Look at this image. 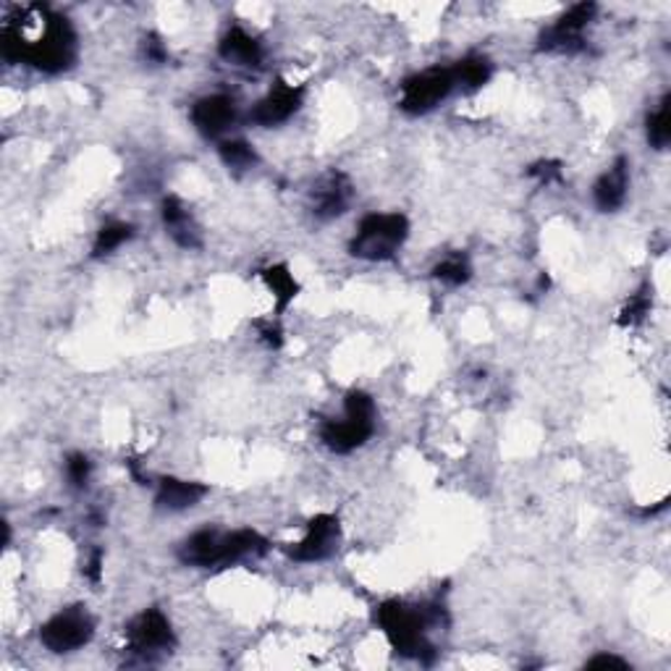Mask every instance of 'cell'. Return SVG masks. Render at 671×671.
<instances>
[{
    "label": "cell",
    "instance_id": "obj_1",
    "mask_svg": "<svg viewBox=\"0 0 671 671\" xmlns=\"http://www.w3.org/2000/svg\"><path fill=\"white\" fill-rule=\"evenodd\" d=\"M0 53L9 63H27L42 74H63L76 63L80 42L66 16L45 5H27L14 19H5Z\"/></svg>",
    "mask_w": 671,
    "mask_h": 671
},
{
    "label": "cell",
    "instance_id": "obj_2",
    "mask_svg": "<svg viewBox=\"0 0 671 671\" xmlns=\"http://www.w3.org/2000/svg\"><path fill=\"white\" fill-rule=\"evenodd\" d=\"M376 622L383 630L386 640L402 658L430 663L436 658V648L430 643V630L443 622V609L436 603L415 606L391 598L376 609Z\"/></svg>",
    "mask_w": 671,
    "mask_h": 671
},
{
    "label": "cell",
    "instance_id": "obj_3",
    "mask_svg": "<svg viewBox=\"0 0 671 671\" xmlns=\"http://www.w3.org/2000/svg\"><path fill=\"white\" fill-rule=\"evenodd\" d=\"M376 402L370 393L354 389L344 399V417L326 419L320 425V441L322 447L333 454H352V451L363 449L376 434Z\"/></svg>",
    "mask_w": 671,
    "mask_h": 671
},
{
    "label": "cell",
    "instance_id": "obj_4",
    "mask_svg": "<svg viewBox=\"0 0 671 671\" xmlns=\"http://www.w3.org/2000/svg\"><path fill=\"white\" fill-rule=\"evenodd\" d=\"M410 239V221L402 212H370L357 225L350 255L365 263H389Z\"/></svg>",
    "mask_w": 671,
    "mask_h": 671
},
{
    "label": "cell",
    "instance_id": "obj_5",
    "mask_svg": "<svg viewBox=\"0 0 671 671\" xmlns=\"http://www.w3.org/2000/svg\"><path fill=\"white\" fill-rule=\"evenodd\" d=\"M95 637V617L89 614L87 606L74 603L66 609L56 611L53 617L40 627V643L50 654H74Z\"/></svg>",
    "mask_w": 671,
    "mask_h": 671
},
{
    "label": "cell",
    "instance_id": "obj_6",
    "mask_svg": "<svg viewBox=\"0 0 671 671\" xmlns=\"http://www.w3.org/2000/svg\"><path fill=\"white\" fill-rule=\"evenodd\" d=\"M454 89L456 82L454 74H451V66H434L417 71V74L406 76L402 82L399 108H402L406 115H425L436 111Z\"/></svg>",
    "mask_w": 671,
    "mask_h": 671
},
{
    "label": "cell",
    "instance_id": "obj_7",
    "mask_svg": "<svg viewBox=\"0 0 671 671\" xmlns=\"http://www.w3.org/2000/svg\"><path fill=\"white\" fill-rule=\"evenodd\" d=\"M598 14L596 3H577L566 9L551 27H546L538 37V48L544 53L574 56L585 50V29Z\"/></svg>",
    "mask_w": 671,
    "mask_h": 671
},
{
    "label": "cell",
    "instance_id": "obj_8",
    "mask_svg": "<svg viewBox=\"0 0 671 671\" xmlns=\"http://www.w3.org/2000/svg\"><path fill=\"white\" fill-rule=\"evenodd\" d=\"M126 643L129 650L142 658L171 654V648L176 645V632L163 611L145 609L126 624Z\"/></svg>",
    "mask_w": 671,
    "mask_h": 671
},
{
    "label": "cell",
    "instance_id": "obj_9",
    "mask_svg": "<svg viewBox=\"0 0 671 671\" xmlns=\"http://www.w3.org/2000/svg\"><path fill=\"white\" fill-rule=\"evenodd\" d=\"M341 540V522L335 514H315L307 522V530L302 535L300 544L286 548L289 559L296 564H315V561H326L333 557Z\"/></svg>",
    "mask_w": 671,
    "mask_h": 671
},
{
    "label": "cell",
    "instance_id": "obj_10",
    "mask_svg": "<svg viewBox=\"0 0 671 671\" xmlns=\"http://www.w3.org/2000/svg\"><path fill=\"white\" fill-rule=\"evenodd\" d=\"M192 124L203 137L218 139L236 124L239 106L229 93H212L192 106Z\"/></svg>",
    "mask_w": 671,
    "mask_h": 671
},
{
    "label": "cell",
    "instance_id": "obj_11",
    "mask_svg": "<svg viewBox=\"0 0 671 671\" xmlns=\"http://www.w3.org/2000/svg\"><path fill=\"white\" fill-rule=\"evenodd\" d=\"M302 100H305V89L289 82H276V87H270L266 98L257 100V106L252 108L249 119L263 129L281 126L300 111Z\"/></svg>",
    "mask_w": 671,
    "mask_h": 671
},
{
    "label": "cell",
    "instance_id": "obj_12",
    "mask_svg": "<svg viewBox=\"0 0 671 671\" xmlns=\"http://www.w3.org/2000/svg\"><path fill=\"white\" fill-rule=\"evenodd\" d=\"M352 195L354 190L346 173L331 171L309 192V208H313V216L318 221H333V218L344 216L346 208H350Z\"/></svg>",
    "mask_w": 671,
    "mask_h": 671
},
{
    "label": "cell",
    "instance_id": "obj_13",
    "mask_svg": "<svg viewBox=\"0 0 671 671\" xmlns=\"http://www.w3.org/2000/svg\"><path fill=\"white\" fill-rule=\"evenodd\" d=\"M160 218H163L166 234L173 239L182 249H199L203 247V231L192 216V210L176 195H168L160 203Z\"/></svg>",
    "mask_w": 671,
    "mask_h": 671
},
{
    "label": "cell",
    "instance_id": "obj_14",
    "mask_svg": "<svg viewBox=\"0 0 671 671\" xmlns=\"http://www.w3.org/2000/svg\"><path fill=\"white\" fill-rule=\"evenodd\" d=\"M630 195V160L617 158L593 184V203L601 212H617Z\"/></svg>",
    "mask_w": 671,
    "mask_h": 671
},
{
    "label": "cell",
    "instance_id": "obj_15",
    "mask_svg": "<svg viewBox=\"0 0 671 671\" xmlns=\"http://www.w3.org/2000/svg\"><path fill=\"white\" fill-rule=\"evenodd\" d=\"M221 544L223 530L203 527L179 546V561L186 566H195V570H218L221 566Z\"/></svg>",
    "mask_w": 671,
    "mask_h": 671
},
{
    "label": "cell",
    "instance_id": "obj_16",
    "mask_svg": "<svg viewBox=\"0 0 671 671\" xmlns=\"http://www.w3.org/2000/svg\"><path fill=\"white\" fill-rule=\"evenodd\" d=\"M218 56L236 69H260L263 61H266L263 42L242 27H231L225 32L221 42H218Z\"/></svg>",
    "mask_w": 671,
    "mask_h": 671
},
{
    "label": "cell",
    "instance_id": "obj_17",
    "mask_svg": "<svg viewBox=\"0 0 671 671\" xmlns=\"http://www.w3.org/2000/svg\"><path fill=\"white\" fill-rule=\"evenodd\" d=\"M208 486L197 480H184V477H160L158 490H155V507L160 512H186L197 507L208 496Z\"/></svg>",
    "mask_w": 671,
    "mask_h": 671
},
{
    "label": "cell",
    "instance_id": "obj_18",
    "mask_svg": "<svg viewBox=\"0 0 671 671\" xmlns=\"http://www.w3.org/2000/svg\"><path fill=\"white\" fill-rule=\"evenodd\" d=\"M270 551L268 538L263 533L252 530V527H242V530H223L221 544V566L242 564V561L260 559Z\"/></svg>",
    "mask_w": 671,
    "mask_h": 671
},
{
    "label": "cell",
    "instance_id": "obj_19",
    "mask_svg": "<svg viewBox=\"0 0 671 671\" xmlns=\"http://www.w3.org/2000/svg\"><path fill=\"white\" fill-rule=\"evenodd\" d=\"M260 279L268 286V292L273 294L276 309L283 313L292 302L300 296V281L294 279L292 268L283 266V263H276V266H268L260 270Z\"/></svg>",
    "mask_w": 671,
    "mask_h": 671
},
{
    "label": "cell",
    "instance_id": "obj_20",
    "mask_svg": "<svg viewBox=\"0 0 671 671\" xmlns=\"http://www.w3.org/2000/svg\"><path fill=\"white\" fill-rule=\"evenodd\" d=\"M451 74H454L456 87L462 89H480L486 87L490 82V76H493V63H490V58L473 53V56H464L460 61L451 66Z\"/></svg>",
    "mask_w": 671,
    "mask_h": 671
},
{
    "label": "cell",
    "instance_id": "obj_21",
    "mask_svg": "<svg viewBox=\"0 0 671 671\" xmlns=\"http://www.w3.org/2000/svg\"><path fill=\"white\" fill-rule=\"evenodd\" d=\"M645 139L654 150H667L671 142V95L667 93L661 102L656 106V111L648 113L645 119Z\"/></svg>",
    "mask_w": 671,
    "mask_h": 671
},
{
    "label": "cell",
    "instance_id": "obj_22",
    "mask_svg": "<svg viewBox=\"0 0 671 671\" xmlns=\"http://www.w3.org/2000/svg\"><path fill=\"white\" fill-rule=\"evenodd\" d=\"M134 236V225L124 223V221H111L106 223L102 229L95 234L93 242V257L95 260H102V257L113 255L115 249L124 247L129 239Z\"/></svg>",
    "mask_w": 671,
    "mask_h": 671
},
{
    "label": "cell",
    "instance_id": "obj_23",
    "mask_svg": "<svg viewBox=\"0 0 671 671\" xmlns=\"http://www.w3.org/2000/svg\"><path fill=\"white\" fill-rule=\"evenodd\" d=\"M430 276H434L436 281L447 283V286H464V283H469V279H473V266H469L467 255L451 252L441 263H436Z\"/></svg>",
    "mask_w": 671,
    "mask_h": 671
},
{
    "label": "cell",
    "instance_id": "obj_24",
    "mask_svg": "<svg viewBox=\"0 0 671 671\" xmlns=\"http://www.w3.org/2000/svg\"><path fill=\"white\" fill-rule=\"evenodd\" d=\"M218 155H221L223 166L229 168V171H252V168L257 166V150L249 145L247 139H223L221 145H218Z\"/></svg>",
    "mask_w": 671,
    "mask_h": 671
},
{
    "label": "cell",
    "instance_id": "obj_25",
    "mask_svg": "<svg viewBox=\"0 0 671 671\" xmlns=\"http://www.w3.org/2000/svg\"><path fill=\"white\" fill-rule=\"evenodd\" d=\"M650 307H654V296H650V289L643 286L640 292H635L624 302L622 313H619V326L622 328H635L650 315Z\"/></svg>",
    "mask_w": 671,
    "mask_h": 671
},
{
    "label": "cell",
    "instance_id": "obj_26",
    "mask_svg": "<svg viewBox=\"0 0 671 671\" xmlns=\"http://www.w3.org/2000/svg\"><path fill=\"white\" fill-rule=\"evenodd\" d=\"M63 469H66V480L71 488L84 490L89 486V477H93V462H89L87 454H82V451H74V454L66 456V464H63Z\"/></svg>",
    "mask_w": 671,
    "mask_h": 671
},
{
    "label": "cell",
    "instance_id": "obj_27",
    "mask_svg": "<svg viewBox=\"0 0 671 671\" xmlns=\"http://www.w3.org/2000/svg\"><path fill=\"white\" fill-rule=\"evenodd\" d=\"M527 176L535 179V182L544 186L561 182V163H557V160H538V163H533L530 168H527Z\"/></svg>",
    "mask_w": 671,
    "mask_h": 671
},
{
    "label": "cell",
    "instance_id": "obj_28",
    "mask_svg": "<svg viewBox=\"0 0 671 671\" xmlns=\"http://www.w3.org/2000/svg\"><path fill=\"white\" fill-rule=\"evenodd\" d=\"M142 56H145V61L158 63L160 66V63L168 61V48L158 35H145V40H142Z\"/></svg>",
    "mask_w": 671,
    "mask_h": 671
},
{
    "label": "cell",
    "instance_id": "obj_29",
    "mask_svg": "<svg viewBox=\"0 0 671 671\" xmlns=\"http://www.w3.org/2000/svg\"><path fill=\"white\" fill-rule=\"evenodd\" d=\"M585 667H590V669H609V667H614V669H630V663L624 661V658L614 656V654H598V656H593L590 661L585 663Z\"/></svg>",
    "mask_w": 671,
    "mask_h": 671
},
{
    "label": "cell",
    "instance_id": "obj_30",
    "mask_svg": "<svg viewBox=\"0 0 671 671\" xmlns=\"http://www.w3.org/2000/svg\"><path fill=\"white\" fill-rule=\"evenodd\" d=\"M102 561H106V553H102V548H95L93 553H89L87 566H84V574H87L93 583H100L102 577Z\"/></svg>",
    "mask_w": 671,
    "mask_h": 671
},
{
    "label": "cell",
    "instance_id": "obj_31",
    "mask_svg": "<svg viewBox=\"0 0 671 671\" xmlns=\"http://www.w3.org/2000/svg\"><path fill=\"white\" fill-rule=\"evenodd\" d=\"M260 339L266 341V346H270V350H279L281 341H283L279 322H263V326H260Z\"/></svg>",
    "mask_w": 671,
    "mask_h": 671
}]
</instances>
